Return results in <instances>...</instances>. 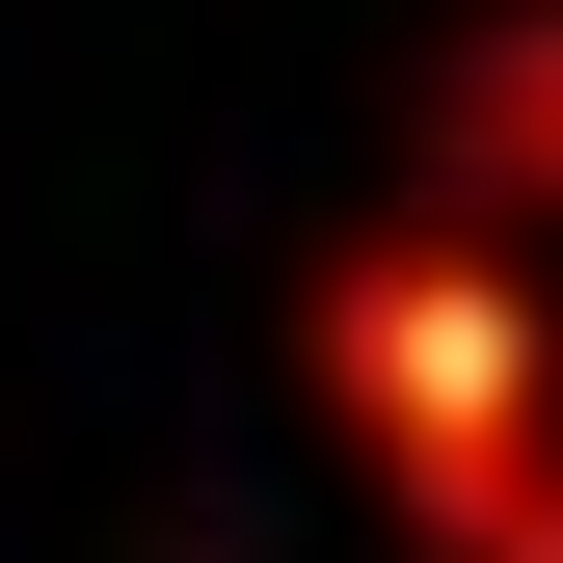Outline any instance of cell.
I'll return each instance as SVG.
<instances>
[{
  "mask_svg": "<svg viewBox=\"0 0 563 563\" xmlns=\"http://www.w3.org/2000/svg\"><path fill=\"white\" fill-rule=\"evenodd\" d=\"M349 349L402 376V483L510 537V402H537V349H510V296H456V268H376V322H349Z\"/></svg>",
  "mask_w": 563,
  "mask_h": 563,
  "instance_id": "obj_1",
  "label": "cell"
}]
</instances>
